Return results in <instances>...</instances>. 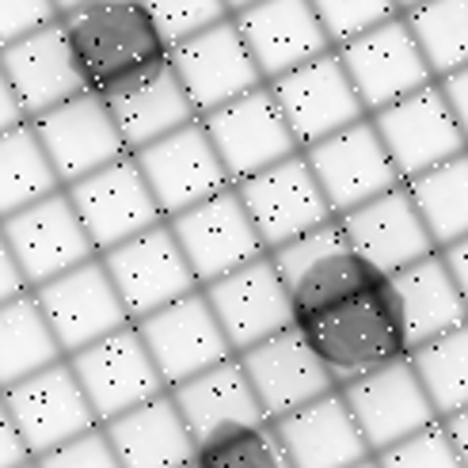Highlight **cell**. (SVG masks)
<instances>
[{
    "mask_svg": "<svg viewBox=\"0 0 468 468\" xmlns=\"http://www.w3.org/2000/svg\"><path fill=\"white\" fill-rule=\"evenodd\" d=\"M61 27L84 88L100 100L160 73L172 58V42L156 27L145 0H88L61 16Z\"/></svg>",
    "mask_w": 468,
    "mask_h": 468,
    "instance_id": "1",
    "label": "cell"
},
{
    "mask_svg": "<svg viewBox=\"0 0 468 468\" xmlns=\"http://www.w3.org/2000/svg\"><path fill=\"white\" fill-rule=\"evenodd\" d=\"M297 327L339 388L411 355L404 313L388 278H378L362 293L301 320Z\"/></svg>",
    "mask_w": 468,
    "mask_h": 468,
    "instance_id": "2",
    "label": "cell"
},
{
    "mask_svg": "<svg viewBox=\"0 0 468 468\" xmlns=\"http://www.w3.org/2000/svg\"><path fill=\"white\" fill-rule=\"evenodd\" d=\"M271 260L286 282L297 324L339 305L346 297L362 293L366 286L378 282V278H385L358 255V248L350 244V237L343 232L339 218H332L327 225L305 232V237H297L282 248H274Z\"/></svg>",
    "mask_w": 468,
    "mask_h": 468,
    "instance_id": "3",
    "label": "cell"
},
{
    "mask_svg": "<svg viewBox=\"0 0 468 468\" xmlns=\"http://www.w3.org/2000/svg\"><path fill=\"white\" fill-rule=\"evenodd\" d=\"M133 327H137V335L145 339L149 355L168 388L191 381L198 373L214 369L229 358H237V346L229 343L225 327L202 286L195 293L172 301V305L133 320Z\"/></svg>",
    "mask_w": 468,
    "mask_h": 468,
    "instance_id": "4",
    "label": "cell"
},
{
    "mask_svg": "<svg viewBox=\"0 0 468 468\" xmlns=\"http://www.w3.org/2000/svg\"><path fill=\"white\" fill-rule=\"evenodd\" d=\"M65 358L73 366L91 411L100 415V423H111V419L126 415L130 408L168 392L145 339L137 335L133 324L73 350V355H65Z\"/></svg>",
    "mask_w": 468,
    "mask_h": 468,
    "instance_id": "5",
    "label": "cell"
},
{
    "mask_svg": "<svg viewBox=\"0 0 468 468\" xmlns=\"http://www.w3.org/2000/svg\"><path fill=\"white\" fill-rule=\"evenodd\" d=\"M237 195H240V202H244L248 218H251L267 251L305 237V232H313L335 218L324 191H320V179L309 168L305 153H293L286 160L271 164V168L240 179Z\"/></svg>",
    "mask_w": 468,
    "mask_h": 468,
    "instance_id": "6",
    "label": "cell"
},
{
    "mask_svg": "<svg viewBox=\"0 0 468 468\" xmlns=\"http://www.w3.org/2000/svg\"><path fill=\"white\" fill-rule=\"evenodd\" d=\"M369 119L378 126L381 142L396 164V172L404 176V183L468 153V137H464L438 80L381 107V111H373Z\"/></svg>",
    "mask_w": 468,
    "mask_h": 468,
    "instance_id": "7",
    "label": "cell"
},
{
    "mask_svg": "<svg viewBox=\"0 0 468 468\" xmlns=\"http://www.w3.org/2000/svg\"><path fill=\"white\" fill-rule=\"evenodd\" d=\"M168 225L198 278V286H209V282H218V278L271 255L237 195V183L218 191L214 198L168 218Z\"/></svg>",
    "mask_w": 468,
    "mask_h": 468,
    "instance_id": "8",
    "label": "cell"
},
{
    "mask_svg": "<svg viewBox=\"0 0 468 468\" xmlns=\"http://www.w3.org/2000/svg\"><path fill=\"white\" fill-rule=\"evenodd\" d=\"M100 260L133 320H142V316L198 290V278H195L191 263H186V255H183L168 221L137 232V237L122 240L119 248L103 251Z\"/></svg>",
    "mask_w": 468,
    "mask_h": 468,
    "instance_id": "9",
    "label": "cell"
},
{
    "mask_svg": "<svg viewBox=\"0 0 468 468\" xmlns=\"http://www.w3.org/2000/svg\"><path fill=\"white\" fill-rule=\"evenodd\" d=\"M271 91L282 107L286 122L301 149H309L324 137H332L346 126L366 119V103L358 88L350 84V73L339 58V50H327L305 65L290 69L278 80H271Z\"/></svg>",
    "mask_w": 468,
    "mask_h": 468,
    "instance_id": "10",
    "label": "cell"
},
{
    "mask_svg": "<svg viewBox=\"0 0 468 468\" xmlns=\"http://www.w3.org/2000/svg\"><path fill=\"white\" fill-rule=\"evenodd\" d=\"M0 396H5V404L16 419V431L23 438V446H27L31 461L80 438L91 427H100V415L91 411L69 358L16 381Z\"/></svg>",
    "mask_w": 468,
    "mask_h": 468,
    "instance_id": "11",
    "label": "cell"
},
{
    "mask_svg": "<svg viewBox=\"0 0 468 468\" xmlns=\"http://www.w3.org/2000/svg\"><path fill=\"white\" fill-rule=\"evenodd\" d=\"M65 195L73 202L77 218L100 255L119 248L130 237H137V232L168 221L160 214V206L149 191L142 168H137L133 153H126L122 160H114L107 168L91 172L77 183H69Z\"/></svg>",
    "mask_w": 468,
    "mask_h": 468,
    "instance_id": "12",
    "label": "cell"
},
{
    "mask_svg": "<svg viewBox=\"0 0 468 468\" xmlns=\"http://www.w3.org/2000/svg\"><path fill=\"white\" fill-rule=\"evenodd\" d=\"M301 153H305L313 176L320 179V191L335 218L404 183L369 114Z\"/></svg>",
    "mask_w": 468,
    "mask_h": 468,
    "instance_id": "13",
    "label": "cell"
},
{
    "mask_svg": "<svg viewBox=\"0 0 468 468\" xmlns=\"http://www.w3.org/2000/svg\"><path fill=\"white\" fill-rule=\"evenodd\" d=\"M168 61L176 69L179 84L186 88V96H191L198 119L267 84L232 16L176 42Z\"/></svg>",
    "mask_w": 468,
    "mask_h": 468,
    "instance_id": "14",
    "label": "cell"
},
{
    "mask_svg": "<svg viewBox=\"0 0 468 468\" xmlns=\"http://www.w3.org/2000/svg\"><path fill=\"white\" fill-rule=\"evenodd\" d=\"M137 168H142L149 191L160 206L164 218H176L183 209H191L218 191L232 186V176L221 164L214 142L202 126V119L186 122L183 130L160 137V142L133 153Z\"/></svg>",
    "mask_w": 468,
    "mask_h": 468,
    "instance_id": "15",
    "label": "cell"
},
{
    "mask_svg": "<svg viewBox=\"0 0 468 468\" xmlns=\"http://www.w3.org/2000/svg\"><path fill=\"white\" fill-rule=\"evenodd\" d=\"M202 126L209 133V142H214L221 164L229 168L232 183H240L255 172L271 168V164L301 153L271 84L202 114Z\"/></svg>",
    "mask_w": 468,
    "mask_h": 468,
    "instance_id": "16",
    "label": "cell"
},
{
    "mask_svg": "<svg viewBox=\"0 0 468 468\" xmlns=\"http://www.w3.org/2000/svg\"><path fill=\"white\" fill-rule=\"evenodd\" d=\"M335 50H339L346 73H350V84L358 88L369 114L438 80L423 50H419L404 12L385 19L381 27L335 46Z\"/></svg>",
    "mask_w": 468,
    "mask_h": 468,
    "instance_id": "17",
    "label": "cell"
},
{
    "mask_svg": "<svg viewBox=\"0 0 468 468\" xmlns=\"http://www.w3.org/2000/svg\"><path fill=\"white\" fill-rule=\"evenodd\" d=\"M31 293L38 297V309H42L46 324L54 327L65 355H73V350L133 324V316L122 305V297L114 290L100 255L50 278V282L35 286Z\"/></svg>",
    "mask_w": 468,
    "mask_h": 468,
    "instance_id": "18",
    "label": "cell"
},
{
    "mask_svg": "<svg viewBox=\"0 0 468 468\" xmlns=\"http://www.w3.org/2000/svg\"><path fill=\"white\" fill-rule=\"evenodd\" d=\"M0 232H5V240H8L31 290L100 255L91 237L84 232L73 202H69L65 186L54 191L50 198H42L27 209H19V214L5 218L0 221Z\"/></svg>",
    "mask_w": 468,
    "mask_h": 468,
    "instance_id": "19",
    "label": "cell"
},
{
    "mask_svg": "<svg viewBox=\"0 0 468 468\" xmlns=\"http://www.w3.org/2000/svg\"><path fill=\"white\" fill-rule=\"evenodd\" d=\"M339 392L373 453L427 431L431 423L441 419L438 408L431 404L423 381H419L411 358H400L378 373H366V378L343 385Z\"/></svg>",
    "mask_w": 468,
    "mask_h": 468,
    "instance_id": "20",
    "label": "cell"
},
{
    "mask_svg": "<svg viewBox=\"0 0 468 468\" xmlns=\"http://www.w3.org/2000/svg\"><path fill=\"white\" fill-rule=\"evenodd\" d=\"M31 122L38 130V142L46 156H50L61 186L100 172L130 153L119 126L111 119L107 100H100L96 91H80V96L58 103L54 111L38 114Z\"/></svg>",
    "mask_w": 468,
    "mask_h": 468,
    "instance_id": "21",
    "label": "cell"
},
{
    "mask_svg": "<svg viewBox=\"0 0 468 468\" xmlns=\"http://www.w3.org/2000/svg\"><path fill=\"white\" fill-rule=\"evenodd\" d=\"M237 358L248 373L255 396H260L267 419H282L297 408L320 400L332 388H339L332 381V373L324 369V362L316 358V350L309 346V339L301 335L297 324L240 350Z\"/></svg>",
    "mask_w": 468,
    "mask_h": 468,
    "instance_id": "22",
    "label": "cell"
},
{
    "mask_svg": "<svg viewBox=\"0 0 468 468\" xmlns=\"http://www.w3.org/2000/svg\"><path fill=\"white\" fill-rule=\"evenodd\" d=\"M339 225L350 237V244L358 248L362 260L373 271H381L385 278H392L396 271H404L419 260H427L431 251H438L427 232V221L408 191V183L392 186V191L369 198L355 209H346Z\"/></svg>",
    "mask_w": 468,
    "mask_h": 468,
    "instance_id": "23",
    "label": "cell"
},
{
    "mask_svg": "<svg viewBox=\"0 0 468 468\" xmlns=\"http://www.w3.org/2000/svg\"><path fill=\"white\" fill-rule=\"evenodd\" d=\"M202 290L209 297V305H214L229 343L237 346V355L297 324L286 282L271 255L218 278V282H209Z\"/></svg>",
    "mask_w": 468,
    "mask_h": 468,
    "instance_id": "24",
    "label": "cell"
},
{
    "mask_svg": "<svg viewBox=\"0 0 468 468\" xmlns=\"http://www.w3.org/2000/svg\"><path fill=\"white\" fill-rule=\"evenodd\" d=\"M232 19H237V27L248 42L255 65H260V73L267 77V84L297 65L335 50L313 0H260V5L237 12Z\"/></svg>",
    "mask_w": 468,
    "mask_h": 468,
    "instance_id": "25",
    "label": "cell"
},
{
    "mask_svg": "<svg viewBox=\"0 0 468 468\" xmlns=\"http://www.w3.org/2000/svg\"><path fill=\"white\" fill-rule=\"evenodd\" d=\"M0 65H5V73L16 88L23 111H27V119H38V114L54 111L58 103L88 91L61 19L46 23V27L5 46V50H0Z\"/></svg>",
    "mask_w": 468,
    "mask_h": 468,
    "instance_id": "26",
    "label": "cell"
},
{
    "mask_svg": "<svg viewBox=\"0 0 468 468\" xmlns=\"http://www.w3.org/2000/svg\"><path fill=\"white\" fill-rule=\"evenodd\" d=\"M271 427L293 468H350L373 457L369 441L355 423L339 388L282 419H271Z\"/></svg>",
    "mask_w": 468,
    "mask_h": 468,
    "instance_id": "27",
    "label": "cell"
},
{
    "mask_svg": "<svg viewBox=\"0 0 468 468\" xmlns=\"http://www.w3.org/2000/svg\"><path fill=\"white\" fill-rule=\"evenodd\" d=\"M172 400L183 415L186 431H191L195 446L206 438H214L221 431L232 427H255V423H271L260 396H255L248 373L240 366V358H229L214 369L198 373V378L172 385Z\"/></svg>",
    "mask_w": 468,
    "mask_h": 468,
    "instance_id": "28",
    "label": "cell"
},
{
    "mask_svg": "<svg viewBox=\"0 0 468 468\" xmlns=\"http://www.w3.org/2000/svg\"><path fill=\"white\" fill-rule=\"evenodd\" d=\"M100 427L122 468H186L195 457V438L186 431L172 392H160Z\"/></svg>",
    "mask_w": 468,
    "mask_h": 468,
    "instance_id": "29",
    "label": "cell"
},
{
    "mask_svg": "<svg viewBox=\"0 0 468 468\" xmlns=\"http://www.w3.org/2000/svg\"><path fill=\"white\" fill-rule=\"evenodd\" d=\"M388 282L396 290V301H400L411 350L419 343H431L438 335L453 332V327L468 324V301L461 297L441 251H431L427 260L396 271Z\"/></svg>",
    "mask_w": 468,
    "mask_h": 468,
    "instance_id": "30",
    "label": "cell"
},
{
    "mask_svg": "<svg viewBox=\"0 0 468 468\" xmlns=\"http://www.w3.org/2000/svg\"><path fill=\"white\" fill-rule=\"evenodd\" d=\"M107 107H111V119L119 126L130 153L145 149L198 119V111H195L191 96H186V88L179 84L172 61L164 65L160 73L137 80L133 88L119 91V96H111Z\"/></svg>",
    "mask_w": 468,
    "mask_h": 468,
    "instance_id": "31",
    "label": "cell"
},
{
    "mask_svg": "<svg viewBox=\"0 0 468 468\" xmlns=\"http://www.w3.org/2000/svg\"><path fill=\"white\" fill-rule=\"evenodd\" d=\"M61 358L65 350L31 290L0 305V392Z\"/></svg>",
    "mask_w": 468,
    "mask_h": 468,
    "instance_id": "32",
    "label": "cell"
},
{
    "mask_svg": "<svg viewBox=\"0 0 468 468\" xmlns=\"http://www.w3.org/2000/svg\"><path fill=\"white\" fill-rule=\"evenodd\" d=\"M61 191V179L46 156L35 122H19L0 133V221Z\"/></svg>",
    "mask_w": 468,
    "mask_h": 468,
    "instance_id": "33",
    "label": "cell"
},
{
    "mask_svg": "<svg viewBox=\"0 0 468 468\" xmlns=\"http://www.w3.org/2000/svg\"><path fill=\"white\" fill-rule=\"evenodd\" d=\"M408 191L438 251L468 237V153L408 179Z\"/></svg>",
    "mask_w": 468,
    "mask_h": 468,
    "instance_id": "34",
    "label": "cell"
},
{
    "mask_svg": "<svg viewBox=\"0 0 468 468\" xmlns=\"http://www.w3.org/2000/svg\"><path fill=\"white\" fill-rule=\"evenodd\" d=\"M404 19L438 80L468 65V0H423Z\"/></svg>",
    "mask_w": 468,
    "mask_h": 468,
    "instance_id": "35",
    "label": "cell"
},
{
    "mask_svg": "<svg viewBox=\"0 0 468 468\" xmlns=\"http://www.w3.org/2000/svg\"><path fill=\"white\" fill-rule=\"evenodd\" d=\"M408 358L441 419L468 408V324L431 343H419Z\"/></svg>",
    "mask_w": 468,
    "mask_h": 468,
    "instance_id": "36",
    "label": "cell"
},
{
    "mask_svg": "<svg viewBox=\"0 0 468 468\" xmlns=\"http://www.w3.org/2000/svg\"><path fill=\"white\" fill-rule=\"evenodd\" d=\"M191 468H293L271 423L232 427L195 446Z\"/></svg>",
    "mask_w": 468,
    "mask_h": 468,
    "instance_id": "37",
    "label": "cell"
},
{
    "mask_svg": "<svg viewBox=\"0 0 468 468\" xmlns=\"http://www.w3.org/2000/svg\"><path fill=\"white\" fill-rule=\"evenodd\" d=\"M313 8L324 23L327 38H332V46H343L373 27H381L385 19L400 16L396 0H313Z\"/></svg>",
    "mask_w": 468,
    "mask_h": 468,
    "instance_id": "38",
    "label": "cell"
},
{
    "mask_svg": "<svg viewBox=\"0 0 468 468\" xmlns=\"http://www.w3.org/2000/svg\"><path fill=\"white\" fill-rule=\"evenodd\" d=\"M373 457H378L381 468H464V461L453 450L446 427H441V419L431 423L427 431L396 441V446L373 453Z\"/></svg>",
    "mask_w": 468,
    "mask_h": 468,
    "instance_id": "39",
    "label": "cell"
},
{
    "mask_svg": "<svg viewBox=\"0 0 468 468\" xmlns=\"http://www.w3.org/2000/svg\"><path fill=\"white\" fill-rule=\"evenodd\" d=\"M145 8L172 46L232 16L225 0H145Z\"/></svg>",
    "mask_w": 468,
    "mask_h": 468,
    "instance_id": "40",
    "label": "cell"
},
{
    "mask_svg": "<svg viewBox=\"0 0 468 468\" xmlns=\"http://www.w3.org/2000/svg\"><path fill=\"white\" fill-rule=\"evenodd\" d=\"M35 464L38 468H122L119 457H114V450H111L107 434H103V427H91L80 438L35 457Z\"/></svg>",
    "mask_w": 468,
    "mask_h": 468,
    "instance_id": "41",
    "label": "cell"
},
{
    "mask_svg": "<svg viewBox=\"0 0 468 468\" xmlns=\"http://www.w3.org/2000/svg\"><path fill=\"white\" fill-rule=\"evenodd\" d=\"M54 19H61L54 0H0V50Z\"/></svg>",
    "mask_w": 468,
    "mask_h": 468,
    "instance_id": "42",
    "label": "cell"
},
{
    "mask_svg": "<svg viewBox=\"0 0 468 468\" xmlns=\"http://www.w3.org/2000/svg\"><path fill=\"white\" fill-rule=\"evenodd\" d=\"M27 461H31V453H27V446H23V438L16 431V419L5 404V396H0V468H19Z\"/></svg>",
    "mask_w": 468,
    "mask_h": 468,
    "instance_id": "43",
    "label": "cell"
},
{
    "mask_svg": "<svg viewBox=\"0 0 468 468\" xmlns=\"http://www.w3.org/2000/svg\"><path fill=\"white\" fill-rule=\"evenodd\" d=\"M27 290H31V286H27V278H23V271H19V263H16V255H12L8 240H5V232H0V305H8L12 297L27 293Z\"/></svg>",
    "mask_w": 468,
    "mask_h": 468,
    "instance_id": "44",
    "label": "cell"
},
{
    "mask_svg": "<svg viewBox=\"0 0 468 468\" xmlns=\"http://www.w3.org/2000/svg\"><path fill=\"white\" fill-rule=\"evenodd\" d=\"M438 84H441V91H446V100H450L457 122H461V130L468 137V65L457 69V73H450V77H441Z\"/></svg>",
    "mask_w": 468,
    "mask_h": 468,
    "instance_id": "45",
    "label": "cell"
},
{
    "mask_svg": "<svg viewBox=\"0 0 468 468\" xmlns=\"http://www.w3.org/2000/svg\"><path fill=\"white\" fill-rule=\"evenodd\" d=\"M19 122H27V111H23L16 88H12L8 73H5V65H0V133L19 126Z\"/></svg>",
    "mask_w": 468,
    "mask_h": 468,
    "instance_id": "46",
    "label": "cell"
},
{
    "mask_svg": "<svg viewBox=\"0 0 468 468\" xmlns=\"http://www.w3.org/2000/svg\"><path fill=\"white\" fill-rule=\"evenodd\" d=\"M441 260H446V267H450V274H453L461 297L468 301V237L457 240V244H450V248H441Z\"/></svg>",
    "mask_w": 468,
    "mask_h": 468,
    "instance_id": "47",
    "label": "cell"
},
{
    "mask_svg": "<svg viewBox=\"0 0 468 468\" xmlns=\"http://www.w3.org/2000/svg\"><path fill=\"white\" fill-rule=\"evenodd\" d=\"M441 427H446V434H450V441H453V450L461 453V461H464V468H468V408L446 415V419H441Z\"/></svg>",
    "mask_w": 468,
    "mask_h": 468,
    "instance_id": "48",
    "label": "cell"
},
{
    "mask_svg": "<svg viewBox=\"0 0 468 468\" xmlns=\"http://www.w3.org/2000/svg\"><path fill=\"white\" fill-rule=\"evenodd\" d=\"M225 5H229V12H232V16H237V12L251 8V5H260V0H225Z\"/></svg>",
    "mask_w": 468,
    "mask_h": 468,
    "instance_id": "49",
    "label": "cell"
},
{
    "mask_svg": "<svg viewBox=\"0 0 468 468\" xmlns=\"http://www.w3.org/2000/svg\"><path fill=\"white\" fill-rule=\"evenodd\" d=\"M58 5V12L65 16V12H73V8H80V5H88V0H54Z\"/></svg>",
    "mask_w": 468,
    "mask_h": 468,
    "instance_id": "50",
    "label": "cell"
},
{
    "mask_svg": "<svg viewBox=\"0 0 468 468\" xmlns=\"http://www.w3.org/2000/svg\"><path fill=\"white\" fill-rule=\"evenodd\" d=\"M350 468H381V464H378V457H366V461H358V464H350Z\"/></svg>",
    "mask_w": 468,
    "mask_h": 468,
    "instance_id": "51",
    "label": "cell"
},
{
    "mask_svg": "<svg viewBox=\"0 0 468 468\" xmlns=\"http://www.w3.org/2000/svg\"><path fill=\"white\" fill-rule=\"evenodd\" d=\"M400 5V12H408V8H415V5H423V0H396Z\"/></svg>",
    "mask_w": 468,
    "mask_h": 468,
    "instance_id": "52",
    "label": "cell"
},
{
    "mask_svg": "<svg viewBox=\"0 0 468 468\" xmlns=\"http://www.w3.org/2000/svg\"><path fill=\"white\" fill-rule=\"evenodd\" d=\"M19 468H38V464H35V461H27V464H19Z\"/></svg>",
    "mask_w": 468,
    "mask_h": 468,
    "instance_id": "53",
    "label": "cell"
},
{
    "mask_svg": "<svg viewBox=\"0 0 468 468\" xmlns=\"http://www.w3.org/2000/svg\"><path fill=\"white\" fill-rule=\"evenodd\" d=\"M186 468H191V464H186Z\"/></svg>",
    "mask_w": 468,
    "mask_h": 468,
    "instance_id": "54",
    "label": "cell"
}]
</instances>
